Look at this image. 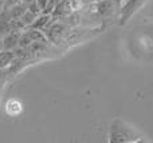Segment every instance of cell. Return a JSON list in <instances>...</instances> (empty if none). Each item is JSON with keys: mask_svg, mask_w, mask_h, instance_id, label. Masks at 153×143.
<instances>
[{"mask_svg": "<svg viewBox=\"0 0 153 143\" xmlns=\"http://www.w3.org/2000/svg\"><path fill=\"white\" fill-rule=\"evenodd\" d=\"M121 1H124V0H121Z\"/></svg>", "mask_w": 153, "mask_h": 143, "instance_id": "9a60e30c", "label": "cell"}, {"mask_svg": "<svg viewBox=\"0 0 153 143\" xmlns=\"http://www.w3.org/2000/svg\"><path fill=\"white\" fill-rule=\"evenodd\" d=\"M36 18H38V16L35 15V13H32L31 11L27 8V11L23 13V15H22L20 19H22V21L26 24V27H30V26H31V24L35 21V19H36Z\"/></svg>", "mask_w": 153, "mask_h": 143, "instance_id": "ba28073f", "label": "cell"}, {"mask_svg": "<svg viewBox=\"0 0 153 143\" xmlns=\"http://www.w3.org/2000/svg\"><path fill=\"white\" fill-rule=\"evenodd\" d=\"M5 112L10 117H18L22 112V103L16 99H8L5 103Z\"/></svg>", "mask_w": 153, "mask_h": 143, "instance_id": "8992f818", "label": "cell"}, {"mask_svg": "<svg viewBox=\"0 0 153 143\" xmlns=\"http://www.w3.org/2000/svg\"><path fill=\"white\" fill-rule=\"evenodd\" d=\"M4 51V43H3V37H0V52Z\"/></svg>", "mask_w": 153, "mask_h": 143, "instance_id": "7c38bea8", "label": "cell"}, {"mask_svg": "<svg viewBox=\"0 0 153 143\" xmlns=\"http://www.w3.org/2000/svg\"><path fill=\"white\" fill-rule=\"evenodd\" d=\"M4 7H5V0H0V13H3Z\"/></svg>", "mask_w": 153, "mask_h": 143, "instance_id": "8fae6325", "label": "cell"}, {"mask_svg": "<svg viewBox=\"0 0 153 143\" xmlns=\"http://www.w3.org/2000/svg\"><path fill=\"white\" fill-rule=\"evenodd\" d=\"M70 27L66 26L63 21L61 20H53V23L47 27L46 29H43V32L46 34L48 42L53 45L56 47H61L62 44H65V36H66V32Z\"/></svg>", "mask_w": 153, "mask_h": 143, "instance_id": "3957f363", "label": "cell"}, {"mask_svg": "<svg viewBox=\"0 0 153 143\" xmlns=\"http://www.w3.org/2000/svg\"><path fill=\"white\" fill-rule=\"evenodd\" d=\"M0 16H1V13H0Z\"/></svg>", "mask_w": 153, "mask_h": 143, "instance_id": "2e32d148", "label": "cell"}, {"mask_svg": "<svg viewBox=\"0 0 153 143\" xmlns=\"http://www.w3.org/2000/svg\"><path fill=\"white\" fill-rule=\"evenodd\" d=\"M22 31L19 29H12L4 37H3V43H4V50L13 51L15 48L19 47V40H20Z\"/></svg>", "mask_w": 153, "mask_h": 143, "instance_id": "277c9868", "label": "cell"}, {"mask_svg": "<svg viewBox=\"0 0 153 143\" xmlns=\"http://www.w3.org/2000/svg\"><path fill=\"white\" fill-rule=\"evenodd\" d=\"M110 143H140L146 142L148 139L144 138L133 126L124 122L122 119H114L109 130V139Z\"/></svg>", "mask_w": 153, "mask_h": 143, "instance_id": "6da1fadb", "label": "cell"}, {"mask_svg": "<svg viewBox=\"0 0 153 143\" xmlns=\"http://www.w3.org/2000/svg\"><path fill=\"white\" fill-rule=\"evenodd\" d=\"M38 1V4H39V7L42 8V12L45 11V8L47 7V3H48V0H36Z\"/></svg>", "mask_w": 153, "mask_h": 143, "instance_id": "30bf717a", "label": "cell"}, {"mask_svg": "<svg viewBox=\"0 0 153 143\" xmlns=\"http://www.w3.org/2000/svg\"><path fill=\"white\" fill-rule=\"evenodd\" d=\"M22 1H23L24 4H27V5H28L30 3H32V1H34V0H22Z\"/></svg>", "mask_w": 153, "mask_h": 143, "instance_id": "4fadbf2b", "label": "cell"}, {"mask_svg": "<svg viewBox=\"0 0 153 143\" xmlns=\"http://www.w3.org/2000/svg\"><path fill=\"white\" fill-rule=\"evenodd\" d=\"M94 1V0H71V4H73V8L76 11L82 10V8H85L86 5L91 4V3Z\"/></svg>", "mask_w": 153, "mask_h": 143, "instance_id": "9c48e42d", "label": "cell"}, {"mask_svg": "<svg viewBox=\"0 0 153 143\" xmlns=\"http://www.w3.org/2000/svg\"><path fill=\"white\" fill-rule=\"evenodd\" d=\"M103 31L101 27H70L66 32L65 36V45L66 47H75V45L81 44V43H86L98 34Z\"/></svg>", "mask_w": 153, "mask_h": 143, "instance_id": "7a4b0ae2", "label": "cell"}, {"mask_svg": "<svg viewBox=\"0 0 153 143\" xmlns=\"http://www.w3.org/2000/svg\"><path fill=\"white\" fill-rule=\"evenodd\" d=\"M94 1H98V0H94Z\"/></svg>", "mask_w": 153, "mask_h": 143, "instance_id": "5bb4252c", "label": "cell"}, {"mask_svg": "<svg viewBox=\"0 0 153 143\" xmlns=\"http://www.w3.org/2000/svg\"><path fill=\"white\" fill-rule=\"evenodd\" d=\"M10 31H12L11 20L5 16H0V37H4Z\"/></svg>", "mask_w": 153, "mask_h": 143, "instance_id": "52a82bcc", "label": "cell"}, {"mask_svg": "<svg viewBox=\"0 0 153 143\" xmlns=\"http://www.w3.org/2000/svg\"><path fill=\"white\" fill-rule=\"evenodd\" d=\"M15 59H16L15 51H8V50L1 51L0 52V71L1 70H7L13 63Z\"/></svg>", "mask_w": 153, "mask_h": 143, "instance_id": "5b68a950", "label": "cell"}]
</instances>
